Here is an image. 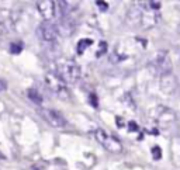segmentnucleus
<instances>
[{
    "instance_id": "f257e3e1",
    "label": "nucleus",
    "mask_w": 180,
    "mask_h": 170,
    "mask_svg": "<svg viewBox=\"0 0 180 170\" xmlns=\"http://www.w3.org/2000/svg\"><path fill=\"white\" fill-rule=\"evenodd\" d=\"M159 3L155 0H135L128 9L127 21L132 27L148 30L155 27L161 20Z\"/></svg>"
},
{
    "instance_id": "f03ea898",
    "label": "nucleus",
    "mask_w": 180,
    "mask_h": 170,
    "mask_svg": "<svg viewBox=\"0 0 180 170\" xmlns=\"http://www.w3.org/2000/svg\"><path fill=\"white\" fill-rule=\"evenodd\" d=\"M58 75L59 77L63 80V82H68V83H75L80 79V68L75 61H63L58 65Z\"/></svg>"
},
{
    "instance_id": "7ed1b4c3",
    "label": "nucleus",
    "mask_w": 180,
    "mask_h": 170,
    "mask_svg": "<svg viewBox=\"0 0 180 170\" xmlns=\"http://www.w3.org/2000/svg\"><path fill=\"white\" fill-rule=\"evenodd\" d=\"M96 139L103 145L108 152L120 153L122 151L121 142L118 141L117 138H114V136H111V135H108L106 131H103V129H97V131H96Z\"/></svg>"
},
{
    "instance_id": "20e7f679",
    "label": "nucleus",
    "mask_w": 180,
    "mask_h": 170,
    "mask_svg": "<svg viewBox=\"0 0 180 170\" xmlns=\"http://www.w3.org/2000/svg\"><path fill=\"white\" fill-rule=\"evenodd\" d=\"M45 82H47L48 87H49L56 96H59V97H62V98L66 97L68 93H66V87H65V82L59 77L58 73H56V75L48 73L47 76H45Z\"/></svg>"
},
{
    "instance_id": "39448f33",
    "label": "nucleus",
    "mask_w": 180,
    "mask_h": 170,
    "mask_svg": "<svg viewBox=\"0 0 180 170\" xmlns=\"http://www.w3.org/2000/svg\"><path fill=\"white\" fill-rule=\"evenodd\" d=\"M155 68H156V70H158L161 76L172 72V61H170L168 52L165 51L158 52L156 58H155Z\"/></svg>"
},
{
    "instance_id": "423d86ee",
    "label": "nucleus",
    "mask_w": 180,
    "mask_h": 170,
    "mask_svg": "<svg viewBox=\"0 0 180 170\" xmlns=\"http://www.w3.org/2000/svg\"><path fill=\"white\" fill-rule=\"evenodd\" d=\"M38 35L41 37L42 41L52 42L58 37V30H56V27L51 21H44V23H41V26L38 27Z\"/></svg>"
},
{
    "instance_id": "0eeeda50",
    "label": "nucleus",
    "mask_w": 180,
    "mask_h": 170,
    "mask_svg": "<svg viewBox=\"0 0 180 170\" xmlns=\"http://www.w3.org/2000/svg\"><path fill=\"white\" fill-rule=\"evenodd\" d=\"M37 9L44 21H51L55 17V3L54 0H38Z\"/></svg>"
},
{
    "instance_id": "6e6552de",
    "label": "nucleus",
    "mask_w": 180,
    "mask_h": 170,
    "mask_svg": "<svg viewBox=\"0 0 180 170\" xmlns=\"http://www.w3.org/2000/svg\"><path fill=\"white\" fill-rule=\"evenodd\" d=\"M44 117L48 122L51 124V125H54V127H56V128H62V127L66 125V119H65V117H63L59 111H56V110H52V108L45 110Z\"/></svg>"
},
{
    "instance_id": "1a4fd4ad",
    "label": "nucleus",
    "mask_w": 180,
    "mask_h": 170,
    "mask_svg": "<svg viewBox=\"0 0 180 170\" xmlns=\"http://www.w3.org/2000/svg\"><path fill=\"white\" fill-rule=\"evenodd\" d=\"M176 87V80L172 76V73H168V75H163L161 76V90L166 94L173 93Z\"/></svg>"
},
{
    "instance_id": "9d476101",
    "label": "nucleus",
    "mask_w": 180,
    "mask_h": 170,
    "mask_svg": "<svg viewBox=\"0 0 180 170\" xmlns=\"http://www.w3.org/2000/svg\"><path fill=\"white\" fill-rule=\"evenodd\" d=\"M92 44H93V41L89 40V38H83V40H80L79 41V44H77V54L82 55L83 52L86 51V48L90 47Z\"/></svg>"
},
{
    "instance_id": "9b49d317",
    "label": "nucleus",
    "mask_w": 180,
    "mask_h": 170,
    "mask_svg": "<svg viewBox=\"0 0 180 170\" xmlns=\"http://www.w3.org/2000/svg\"><path fill=\"white\" fill-rule=\"evenodd\" d=\"M28 98L31 101L37 103V104H41V103H42V96H41L35 89H30L28 90Z\"/></svg>"
},
{
    "instance_id": "f8f14e48",
    "label": "nucleus",
    "mask_w": 180,
    "mask_h": 170,
    "mask_svg": "<svg viewBox=\"0 0 180 170\" xmlns=\"http://www.w3.org/2000/svg\"><path fill=\"white\" fill-rule=\"evenodd\" d=\"M23 48H24V44L21 41H16V42H11L10 45V52L14 55H19L20 52L23 51Z\"/></svg>"
},
{
    "instance_id": "ddd939ff",
    "label": "nucleus",
    "mask_w": 180,
    "mask_h": 170,
    "mask_svg": "<svg viewBox=\"0 0 180 170\" xmlns=\"http://www.w3.org/2000/svg\"><path fill=\"white\" fill-rule=\"evenodd\" d=\"M152 158H154L155 160H159L162 158V149L159 148V146H154V148H152Z\"/></svg>"
},
{
    "instance_id": "4468645a",
    "label": "nucleus",
    "mask_w": 180,
    "mask_h": 170,
    "mask_svg": "<svg viewBox=\"0 0 180 170\" xmlns=\"http://www.w3.org/2000/svg\"><path fill=\"white\" fill-rule=\"evenodd\" d=\"M107 51V42H104V41H101L99 45V51H97V56H100V55H103L106 54Z\"/></svg>"
},
{
    "instance_id": "2eb2a0df",
    "label": "nucleus",
    "mask_w": 180,
    "mask_h": 170,
    "mask_svg": "<svg viewBox=\"0 0 180 170\" xmlns=\"http://www.w3.org/2000/svg\"><path fill=\"white\" fill-rule=\"evenodd\" d=\"M7 33H9L7 26H6V23H4L3 18L0 17V34H2V35H4V34H7Z\"/></svg>"
},
{
    "instance_id": "dca6fc26",
    "label": "nucleus",
    "mask_w": 180,
    "mask_h": 170,
    "mask_svg": "<svg viewBox=\"0 0 180 170\" xmlns=\"http://www.w3.org/2000/svg\"><path fill=\"white\" fill-rule=\"evenodd\" d=\"M96 3H97V6H99V7H100V10L106 11L107 9H108V4H107L106 2H104V0H97Z\"/></svg>"
},
{
    "instance_id": "f3484780",
    "label": "nucleus",
    "mask_w": 180,
    "mask_h": 170,
    "mask_svg": "<svg viewBox=\"0 0 180 170\" xmlns=\"http://www.w3.org/2000/svg\"><path fill=\"white\" fill-rule=\"evenodd\" d=\"M128 129H129V132H136V131H138V125H136L135 121H129L128 122Z\"/></svg>"
},
{
    "instance_id": "a211bd4d",
    "label": "nucleus",
    "mask_w": 180,
    "mask_h": 170,
    "mask_svg": "<svg viewBox=\"0 0 180 170\" xmlns=\"http://www.w3.org/2000/svg\"><path fill=\"white\" fill-rule=\"evenodd\" d=\"M89 101L92 103L93 107H97V97H96L94 94H90V97H89Z\"/></svg>"
},
{
    "instance_id": "6ab92c4d",
    "label": "nucleus",
    "mask_w": 180,
    "mask_h": 170,
    "mask_svg": "<svg viewBox=\"0 0 180 170\" xmlns=\"http://www.w3.org/2000/svg\"><path fill=\"white\" fill-rule=\"evenodd\" d=\"M6 89H7V83L3 79H0V91H4Z\"/></svg>"
}]
</instances>
